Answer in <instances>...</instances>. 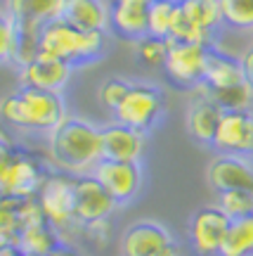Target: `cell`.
<instances>
[{
  "label": "cell",
  "instance_id": "ba28073f",
  "mask_svg": "<svg viewBox=\"0 0 253 256\" xmlns=\"http://www.w3.org/2000/svg\"><path fill=\"white\" fill-rule=\"evenodd\" d=\"M208 46L201 43H180L171 40L168 55L163 62V74L168 76V81L178 88L192 90L199 83H204V72H206L208 60Z\"/></svg>",
  "mask_w": 253,
  "mask_h": 256
},
{
  "label": "cell",
  "instance_id": "8fae6325",
  "mask_svg": "<svg viewBox=\"0 0 253 256\" xmlns=\"http://www.w3.org/2000/svg\"><path fill=\"white\" fill-rule=\"evenodd\" d=\"M223 110L213 98L204 83H199L197 88H192V98L187 102V110H185V130L187 136L199 142L204 147L213 145V138H216L218 124H220Z\"/></svg>",
  "mask_w": 253,
  "mask_h": 256
},
{
  "label": "cell",
  "instance_id": "f546056e",
  "mask_svg": "<svg viewBox=\"0 0 253 256\" xmlns=\"http://www.w3.org/2000/svg\"><path fill=\"white\" fill-rule=\"evenodd\" d=\"M216 204L230 220L253 214V190H225L216 194Z\"/></svg>",
  "mask_w": 253,
  "mask_h": 256
},
{
  "label": "cell",
  "instance_id": "4dcf8cb0",
  "mask_svg": "<svg viewBox=\"0 0 253 256\" xmlns=\"http://www.w3.org/2000/svg\"><path fill=\"white\" fill-rule=\"evenodd\" d=\"M19 235V200L0 194V247L14 244Z\"/></svg>",
  "mask_w": 253,
  "mask_h": 256
},
{
  "label": "cell",
  "instance_id": "7a4b0ae2",
  "mask_svg": "<svg viewBox=\"0 0 253 256\" xmlns=\"http://www.w3.org/2000/svg\"><path fill=\"white\" fill-rule=\"evenodd\" d=\"M66 116L69 110H66L64 92L19 86L17 90L0 98V121L21 133L47 136Z\"/></svg>",
  "mask_w": 253,
  "mask_h": 256
},
{
  "label": "cell",
  "instance_id": "e575fe53",
  "mask_svg": "<svg viewBox=\"0 0 253 256\" xmlns=\"http://www.w3.org/2000/svg\"><path fill=\"white\" fill-rule=\"evenodd\" d=\"M239 62H242V69H244L246 81L253 86V43L244 48V52L239 55Z\"/></svg>",
  "mask_w": 253,
  "mask_h": 256
},
{
  "label": "cell",
  "instance_id": "7402d4cb",
  "mask_svg": "<svg viewBox=\"0 0 253 256\" xmlns=\"http://www.w3.org/2000/svg\"><path fill=\"white\" fill-rule=\"evenodd\" d=\"M218 256H253V214L230 220Z\"/></svg>",
  "mask_w": 253,
  "mask_h": 256
},
{
  "label": "cell",
  "instance_id": "5bb4252c",
  "mask_svg": "<svg viewBox=\"0 0 253 256\" xmlns=\"http://www.w3.org/2000/svg\"><path fill=\"white\" fill-rule=\"evenodd\" d=\"M206 183L216 192L253 190V156L213 154L206 166Z\"/></svg>",
  "mask_w": 253,
  "mask_h": 256
},
{
  "label": "cell",
  "instance_id": "f1b7e54d",
  "mask_svg": "<svg viewBox=\"0 0 253 256\" xmlns=\"http://www.w3.org/2000/svg\"><path fill=\"white\" fill-rule=\"evenodd\" d=\"M175 2L171 0H152L147 5V26H149V36L156 38H168L171 36V24L173 14H175Z\"/></svg>",
  "mask_w": 253,
  "mask_h": 256
},
{
  "label": "cell",
  "instance_id": "ab89813d",
  "mask_svg": "<svg viewBox=\"0 0 253 256\" xmlns=\"http://www.w3.org/2000/svg\"><path fill=\"white\" fill-rule=\"evenodd\" d=\"M111 2H137V5H149L152 0H111Z\"/></svg>",
  "mask_w": 253,
  "mask_h": 256
},
{
  "label": "cell",
  "instance_id": "cb8c5ba5",
  "mask_svg": "<svg viewBox=\"0 0 253 256\" xmlns=\"http://www.w3.org/2000/svg\"><path fill=\"white\" fill-rule=\"evenodd\" d=\"M171 40H180V43H201V46L213 48L216 46V36L208 34L204 28H199L192 19H187V14L180 10V5L175 8L173 14V24H171Z\"/></svg>",
  "mask_w": 253,
  "mask_h": 256
},
{
  "label": "cell",
  "instance_id": "484cf974",
  "mask_svg": "<svg viewBox=\"0 0 253 256\" xmlns=\"http://www.w3.org/2000/svg\"><path fill=\"white\" fill-rule=\"evenodd\" d=\"M223 26L253 34V0H220Z\"/></svg>",
  "mask_w": 253,
  "mask_h": 256
},
{
  "label": "cell",
  "instance_id": "d590c367",
  "mask_svg": "<svg viewBox=\"0 0 253 256\" xmlns=\"http://www.w3.org/2000/svg\"><path fill=\"white\" fill-rule=\"evenodd\" d=\"M14 154V147H12V142H2L0 140V171L7 166V162H9V156Z\"/></svg>",
  "mask_w": 253,
  "mask_h": 256
},
{
  "label": "cell",
  "instance_id": "7c38bea8",
  "mask_svg": "<svg viewBox=\"0 0 253 256\" xmlns=\"http://www.w3.org/2000/svg\"><path fill=\"white\" fill-rule=\"evenodd\" d=\"M73 206L78 226L97 218H114V214L118 211L116 200L92 174L73 178Z\"/></svg>",
  "mask_w": 253,
  "mask_h": 256
},
{
  "label": "cell",
  "instance_id": "83f0119b",
  "mask_svg": "<svg viewBox=\"0 0 253 256\" xmlns=\"http://www.w3.org/2000/svg\"><path fill=\"white\" fill-rule=\"evenodd\" d=\"M171 38H156L147 34L145 38L135 40V57L140 64H145L147 69H163L166 55H168Z\"/></svg>",
  "mask_w": 253,
  "mask_h": 256
},
{
  "label": "cell",
  "instance_id": "4316f807",
  "mask_svg": "<svg viewBox=\"0 0 253 256\" xmlns=\"http://www.w3.org/2000/svg\"><path fill=\"white\" fill-rule=\"evenodd\" d=\"M211 98L220 104V110H223V112H246V110H253V86L246 81V78L242 83L232 86V88L211 92Z\"/></svg>",
  "mask_w": 253,
  "mask_h": 256
},
{
  "label": "cell",
  "instance_id": "60d3db41",
  "mask_svg": "<svg viewBox=\"0 0 253 256\" xmlns=\"http://www.w3.org/2000/svg\"><path fill=\"white\" fill-rule=\"evenodd\" d=\"M171 2H175V5H180V2H182V0H171Z\"/></svg>",
  "mask_w": 253,
  "mask_h": 256
},
{
  "label": "cell",
  "instance_id": "74e56055",
  "mask_svg": "<svg viewBox=\"0 0 253 256\" xmlns=\"http://www.w3.org/2000/svg\"><path fill=\"white\" fill-rule=\"evenodd\" d=\"M0 256H26L17 244H2L0 247Z\"/></svg>",
  "mask_w": 253,
  "mask_h": 256
},
{
  "label": "cell",
  "instance_id": "f35d334b",
  "mask_svg": "<svg viewBox=\"0 0 253 256\" xmlns=\"http://www.w3.org/2000/svg\"><path fill=\"white\" fill-rule=\"evenodd\" d=\"M0 140H2V142H12V138L7 136V128H5L2 121H0Z\"/></svg>",
  "mask_w": 253,
  "mask_h": 256
},
{
  "label": "cell",
  "instance_id": "3957f363",
  "mask_svg": "<svg viewBox=\"0 0 253 256\" xmlns=\"http://www.w3.org/2000/svg\"><path fill=\"white\" fill-rule=\"evenodd\" d=\"M107 50V31H85L62 17L40 26V52L71 64L73 69L97 62Z\"/></svg>",
  "mask_w": 253,
  "mask_h": 256
},
{
  "label": "cell",
  "instance_id": "603a6c76",
  "mask_svg": "<svg viewBox=\"0 0 253 256\" xmlns=\"http://www.w3.org/2000/svg\"><path fill=\"white\" fill-rule=\"evenodd\" d=\"M180 10L187 14V19H192L199 28L213 34V36L223 28L220 0H182Z\"/></svg>",
  "mask_w": 253,
  "mask_h": 256
},
{
  "label": "cell",
  "instance_id": "6da1fadb",
  "mask_svg": "<svg viewBox=\"0 0 253 256\" xmlns=\"http://www.w3.org/2000/svg\"><path fill=\"white\" fill-rule=\"evenodd\" d=\"M102 159V126L83 116L69 114L45 136V164L50 171H62L73 178L88 176Z\"/></svg>",
  "mask_w": 253,
  "mask_h": 256
},
{
  "label": "cell",
  "instance_id": "d6a6232c",
  "mask_svg": "<svg viewBox=\"0 0 253 256\" xmlns=\"http://www.w3.org/2000/svg\"><path fill=\"white\" fill-rule=\"evenodd\" d=\"M81 240L95 249H104L114 240V218H97L81 226Z\"/></svg>",
  "mask_w": 253,
  "mask_h": 256
},
{
  "label": "cell",
  "instance_id": "5b68a950",
  "mask_svg": "<svg viewBox=\"0 0 253 256\" xmlns=\"http://www.w3.org/2000/svg\"><path fill=\"white\" fill-rule=\"evenodd\" d=\"M163 112H166V98L161 88L149 81H133L126 98L111 114L114 121L149 136V130L159 126Z\"/></svg>",
  "mask_w": 253,
  "mask_h": 256
},
{
  "label": "cell",
  "instance_id": "e0dca14e",
  "mask_svg": "<svg viewBox=\"0 0 253 256\" xmlns=\"http://www.w3.org/2000/svg\"><path fill=\"white\" fill-rule=\"evenodd\" d=\"M244 78V69H242V62H239L237 55H230V52H225V50H220L216 46L208 50L206 72H204V86L208 88V92L232 88Z\"/></svg>",
  "mask_w": 253,
  "mask_h": 256
},
{
  "label": "cell",
  "instance_id": "277c9868",
  "mask_svg": "<svg viewBox=\"0 0 253 256\" xmlns=\"http://www.w3.org/2000/svg\"><path fill=\"white\" fill-rule=\"evenodd\" d=\"M45 220L52 226L64 244H71L73 238H81V226L76 220L73 206V176L62 171H50L36 194Z\"/></svg>",
  "mask_w": 253,
  "mask_h": 256
},
{
  "label": "cell",
  "instance_id": "9c48e42d",
  "mask_svg": "<svg viewBox=\"0 0 253 256\" xmlns=\"http://www.w3.org/2000/svg\"><path fill=\"white\" fill-rule=\"evenodd\" d=\"M230 228V218L218 204H204L190 216L187 240L197 256H218Z\"/></svg>",
  "mask_w": 253,
  "mask_h": 256
},
{
  "label": "cell",
  "instance_id": "8d00e7d4",
  "mask_svg": "<svg viewBox=\"0 0 253 256\" xmlns=\"http://www.w3.org/2000/svg\"><path fill=\"white\" fill-rule=\"evenodd\" d=\"M40 256H81V254H78V252H76L71 244H59L57 249L47 252V254H40Z\"/></svg>",
  "mask_w": 253,
  "mask_h": 256
},
{
  "label": "cell",
  "instance_id": "8992f818",
  "mask_svg": "<svg viewBox=\"0 0 253 256\" xmlns=\"http://www.w3.org/2000/svg\"><path fill=\"white\" fill-rule=\"evenodd\" d=\"M118 252L121 256H180L175 235L152 218L130 223L118 238Z\"/></svg>",
  "mask_w": 253,
  "mask_h": 256
},
{
  "label": "cell",
  "instance_id": "d6986e66",
  "mask_svg": "<svg viewBox=\"0 0 253 256\" xmlns=\"http://www.w3.org/2000/svg\"><path fill=\"white\" fill-rule=\"evenodd\" d=\"M62 19L85 31H109L107 0H64Z\"/></svg>",
  "mask_w": 253,
  "mask_h": 256
},
{
  "label": "cell",
  "instance_id": "ffe728a7",
  "mask_svg": "<svg viewBox=\"0 0 253 256\" xmlns=\"http://www.w3.org/2000/svg\"><path fill=\"white\" fill-rule=\"evenodd\" d=\"M64 0H5V12L14 22L47 24L62 17Z\"/></svg>",
  "mask_w": 253,
  "mask_h": 256
},
{
  "label": "cell",
  "instance_id": "ac0fdd59",
  "mask_svg": "<svg viewBox=\"0 0 253 256\" xmlns=\"http://www.w3.org/2000/svg\"><path fill=\"white\" fill-rule=\"evenodd\" d=\"M109 31L114 36L135 43L149 34L147 5L137 2H109Z\"/></svg>",
  "mask_w": 253,
  "mask_h": 256
},
{
  "label": "cell",
  "instance_id": "2e32d148",
  "mask_svg": "<svg viewBox=\"0 0 253 256\" xmlns=\"http://www.w3.org/2000/svg\"><path fill=\"white\" fill-rule=\"evenodd\" d=\"M147 152V133L109 121L102 126V154L114 162H135L142 164Z\"/></svg>",
  "mask_w": 253,
  "mask_h": 256
},
{
  "label": "cell",
  "instance_id": "30bf717a",
  "mask_svg": "<svg viewBox=\"0 0 253 256\" xmlns=\"http://www.w3.org/2000/svg\"><path fill=\"white\" fill-rule=\"evenodd\" d=\"M92 176L104 185V190L116 200L118 206H126L135 202L145 185V171L142 164L135 162H114V159H102L95 166Z\"/></svg>",
  "mask_w": 253,
  "mask_h": 256
},
{
  "label": "cell",
  "instance_id": "44dd1931",
  "mask_svg": "<svg viewBox=\"0 0 253 256\" xmlns=\"http://www.w3.org/2000/svg\"><path fill=\"white\" fill-rule=\"evenodd\" d=\"M14 244L26 256H40V254H47V252L57 249L64 242L59 238V232L45 218H40L36 223H28V226H24V228L19 230Z\"/></svg>",
  "mask_w": 253,
  "mask_h": 256
},
{
  "label": "cell",
  "instance_id": "d4e9b609",
  "mask_svg": "<svg viewBox=\"0 0 253 256\" xmlns=\"http://www.w3.org/2000/svg\"><path fill=\"white\" fill-rule=\"evenodd\" d=\"M17 24V50H14V66H24L40 52V24L31 22H14Z\"/></svg>",
  "mask_w": 253,
  "mask_h": 256
},
{
  "label": "cell",
  "instance_id": "9a60e30c",
  "mask_svg": "<svg viewBox=\"0 0 253 256\" xmlns=\"http://www.w3.org/2000/svg\"><path fill=\"white\" fill-rule=\"evenodd\" d=\"M17 74H19V86L40 88V90H50V92H64L73 76V66L62 62V60H54V57L38 52L31 62L19 66Z\"/></svg>",
  "mask_w": 253,
  "mask_h": 256
},
{
  "label": "cell",
  "instance_id": "4fadbf2b",
  "mask_svg": "<svg viewBox=\"0 0 253 256\" xmlns=\"http://www.w3.org/2000/svg\"><path fill=\"white\" fill-rule=\"evenodd\" d=\"M211 150L218 154L253 156V110L223 112Z\"/></svg>",
  "mask_w": 253,
  "mask_h": 256
},
{
  "label": "cell",
  "instance_id": "1f68e13d",
  "mask_svg": "<svg viewBox=\"0 0 253 256\" xmlns=\"http://www.w3.org/2000/svg\"><path fill=\"white\" fill-rule=\"evenodd\" d=\"M130 83L128 78H121V76H109L100 83L97 88V100H100L102 107H107L109 112H114L121 104V100L126 98V92L130 90Z\"/></svg>",
  "mask_w": 253,
  "mask_h": 256
},
{
  "label": "cell",
  "instance_id": "836d02e7",
  "mask_svg": "<svg viewBox=\"0 0 253 256\" xmlns=\"http://www.w3.org/2000/svg\"><path fill=\"white\" fill-rule=\"evenodd\" d=\"M17 50V24L7 12H0V64L14 62Z\"/></svg>",
  "mask_w": 253,
  "mask_h": 256
},
{
  "label": "cell",
  "instance_id": "52a82bcc",
  "mask_svg": "<svg viewBox=\"0 0 253 256\" xmlns=\"http://www.w3.org/2000/svg\"><path fill=\"white\" fill-rule=\"evenodd\" d=\"M47 174H50V166L43 159L24 150H14L7 166L0 171V194L14 197V200L36 197Z\"/></svg>",
  "mask_w": 253,
  "mask_h": 256
}]
</instances>
